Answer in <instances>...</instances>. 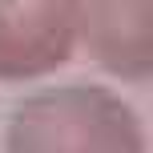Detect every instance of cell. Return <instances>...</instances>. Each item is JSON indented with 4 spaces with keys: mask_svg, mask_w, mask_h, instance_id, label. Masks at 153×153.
I'll return each instance as SVG.
<instances>
[{
    "mask_svg": "<svg viewBox=\"0 0 153 153\" xmlns=\"http://www.w3.org/2000/svg\"><path fill=\"white\" fill-rule=\"evenodd\" d=\"M76 45L121 81L153 73V0H81Z\"/></svg>",
    "mask_w": 153,
    "mask_h": 153,
    "instance_id": "obj_3",
    "label": "cell"
},
{
    "mask_svg": "<svg viewBox=\"0 0 153 153\" xmlns=\"http://www.w3.org/2000/svg\"><path fill=\"white\" fill-rule=\"evenodd\" d=\"M81 0H0V81H36L76 53Z\"/></svg>",
    "mask_w": 153,
    "mask_h": 153,
    "instance_id": "obj_2",
    "label": "cell"
},
{
    "mask_svg": "<svg viewBox=\"0 0 153 153\" xmlns=\"http://www.w3.org/2000/svg\"><path fill=\"white\" fill-rule=\"evenodd\" d=\"M8 153H145L141 121L113 89L56 85L16 105Z\"/></svg>",
    "mask_w": 153,
    "mask_h": 153,
    "instance_id": "obj_1",
    "label": "cell"
}]
</instances>
